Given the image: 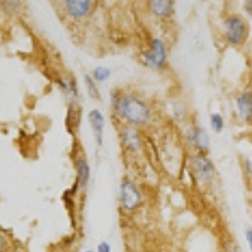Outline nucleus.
I'll use <instances>...</instances> for the list:
<instances>
[{
  "mask_svg": "<svg viewBox=\"0 0 252 252\" xmlns=\"http://www.w3.org/2000/svg\"><path fill=\"white\" fill-rule=\"evenodd\" d=\"M110 112L116 124L145 130L155 120L154 106L138 92L126 89H114L109 98Z\"/></svg>",
  "mask_w": 252,
  "mask_h": 252,
  "instance_id": "1",
  "label": "nucleus"
},
{
  "mask_svg": "<svg viewBox=\"0 0 252 252\" xmlns=\"http://www.w3.org/2000/svg\"><path fill=\"white\" fill-rule=\"evenodd\" d=\"M187 170L193 181L202 187H208L215 182L217 169L213 160L204 153H188Z\"/></svg>",
  "mask_w": 252,
  "mask_h": 252,
  "instance_id": "2",
  "label": "nucleus"
},
{
  "mask_svg": "<svg viewBox=\"0 0 252 252\" xmlns=\"http://www.w3.org/2000/svg\"><path fill=\"white\" fill-rule=\"evenodd\" d=\"M140 62L150 71L161 72L169 64V47L160 37H152L140 56Z\"/></svg>",
  "mask_w": 252,
  "mask_h": 252,
  "instance_id": "3",
  "label": "nucleus"
},
{
  "mask_svg": "<svg viewBox=\"0 0 252 252\" xmlns=\"http://www.w3.org/2000/svg\"><path fill=\"white\" fill-rule=\"evenodd\" d=\"M145 202L143 189L131 177H125L119 184V207L125 215H135Z\"/></svg>",
  "mask_w": 252,
  "mask_h": 252,
  "instance_id": "4",
  "label": "nucleus"
},
{
  "mask_svg": "<svg viewBox=\"0 0 252 252\" xmlns=\"http://www.w3.org/2000/svg\"><path fill=\"white\" fill-rule=\"evenodd\" d=\"M116 134H118V140L121 150L125 155L138 157L145 149L144 130L134 127V126L118 124Z\"/></svg>",
  "mask_w": 252,
  "mask_h": 252,
  "instance_id": "5",
  "label": "nucleus"
},
{
  "mask_svg": "<svg viewBox=\"0 0 252 252\" xmlns=\"http://www.w3.org/2000/svg\"><path fill=\"white\" fill-rule=\"evenodd\" d=\"M183 140L189 153L208 154L211 149V138L208 131L197 121H188L183 126Z\"/></svg>",
  "mask_w": 252,
  "mask_h": 252,
  "instance_id": "6",
  "label": "nucleus"
},
{
  "mask_svg": "<svg viewBox=\"0 0 252 252\" xmlns=\"http://www.w3.org/2000/svg\"><path fill=\"white\" fill-rule=\"evenodd\" d=\"M222 37L228 46H242L249 37V24L241 15H227L222 22Z\"/></svg>",
  "mask_w": 252,
  "mask_h": 252,
  "instance_id": "7",
  "label": "nucleus"
},
{
  "mask_svg": "<svg viewBox=\"0 0 252 252\" xmlns=\"http://www.w3.org/2000/svg\"><path fill=\"white\" fill-rule=\"evenodd\" d=\"M72 163L75 169V184L73 190L76 193H86L92 178V168L87 154L82 148H75L72 154Z\"/></svg>",
  "mask_w": 252,
  "mask_h": 252,
  "instance_id": "8",
  "label": "nucleus"
},
{
  "mask_svg": "<svg viewBox=\"0 0 252 252\" xmlns=\"http://www.w3.org/2000/svg\"><path fill=\"white\" fill-rule=\"evenodd\" d=\"M56 87L62 94L67 103H75L81 101V87L77 78L69 73H63L56 77Z\"/></svg>",
  "mask_w": 252,
  "mask_h": 252,
  "instance_id": "9",
  "label": "nucleus"
},
{
  "mask_svg": "<svg viewBox=\"0 0 252 252\" xmlns=\"http://www.w3.org/2000/svg\"><path fill=\"white\" fill-rule=\"evenodd\" d=\"M87 123L91 129L94 144L102 148L105 144V130H106V116L98 107H92L87 112Z\"/></svg>",
  "mask_w": 252,
  "mask_h": 252,
  "instance_id": "10",
  "label": "nucleus"
},
{
  "mask_svg": "<svg viewBox=\"0 0 252 252\" xmlns=\"http://www.w3.org/2000/svg\"><path fill=\"white\" fill-rule=\"evenodd\" d=\"M63 9L69 19L80 22L91 15L94 0H63Z\"/></svg>",
  "mask_w": 252,
  "mask_h": 252,
  "instance_id": "11",
  "label": "nucleus"
},
{
  "mask_svg": "<svg viewBox=\"0 0 252 252\" xmlns=\"http://www.w3.org/2000/svg\"><path fill=\"white\" fill-rule=\"evenodd\" d=\"M146 5L153 18L163 22L172 19L175 12V0H148Z\"/></svg>",
  "mask_w": 252,
  "mask_h": 252,
  "instance_id": "12",
  "label": "nucleus"
},
{
  "mask_svg": "<svg viewBox=\"0 0 252 252\" xmlns=\"http://www.w3.org/2000/svg\"><path fill=\"white\" fill-rule=\"evenodd\" d=\"M82 115L83 110L80 102L67 103L66 116H64V129H66L67 134L72 138H75L77 135L81 123H82Z\"/></svg>",
  "mask_w": 252,
  "mask_h": 252,
  "instance_id": "13",
  "label": "nucleus"
},
{
  "mask_svg": "<svg viewBox=\"0 0 252 252\" xmlns=\"http://www.w3.org/2000/svg\"><path fill=\"white\" fill-rule=\"evenodd\" d=\"M235 107L241 121L252 124V90H245L236 96Z\"/></svg>",
  "mask_w": 252,
  "mask_h": 252,
  "instance_id": "14",
  "label": "nucleus"
},
{
  "mask_svg": "<svg viewBox=\"0 0 252 252\" xmlns=\"http://www.w3.org/2000/svg\"><path fill=\"white\" fill-rule=\"evenodd\" d=\"M166 110H168V115L169 118L174 121L178 125L184 126L189 121V110L188 105L184 100L179 97H174L172 100L168 101L166 103Z\"/></svg>",
  "mask_w": 252,
  "mask_h": 252,
  "instance_id": "15",
  "label": "nucleus"
},
{
  "mask_svg": "<svg viewBox=\"0 0 252 252\" xmlns=\"http://www.w3.org/2000/svg\"><path fill=\"white\" fill-rule=\"evenodd\" d=\"M83 86L86 90V94L92 101H96V102H100L102 100V94H101V90L98 83L92 78V76L90 73H85L83 75Z\"/></svg>",
  "mask_w": 252,
  "mask_h": 252,
  "instance_id": "16",
  "label": "nucleus"
},
{
  "mask_svg": "<svg viewBox=\"0 0 252 252\" xmlns=\"http://www.w3.org/2000/svg\"><path fill=\"white\" fill-rule=\"evenodd\" d=\"M90 75L92 76V78H94L98 85H101V83L107 82V81L112 77V69L111 67L109 66L98 64V66H94V68L91 69Z\"/></svg>",
  "mask_w": 252,
  "mask_h": 252,
  "instance_id": "17",
  "label": "nucleus"
},
{
  "mask_svg": "<svg viewBox=\"0 0 252 252\" xmlns=\"http://www.w3.org/2000/svg\"><path fill=\"white\" fill-rule=\"evenodd\" d=\"M208 124L209 129L212 130L215 134H220L224 130V126H226L223 115L220 114V112H212V114L209 115Z\"/></svg>",
  "mask_w": 252,
  "mask_h": 252,
  "instance_id": "18",
  "label": "nucleus"
},
{
  "mask_svg": "<svg viewBox=\"0 0 252 252\" xmlns=\"http://www.w3.org/2000/svg\"><path fill=\"white\" fill-rule=\"evenodd\" d=\"M223 251L224 252H242L241 251L240 246H238V244H236L235 241L232 240L227 241L226 244H224Z\"/></svg>",
  "mask_w": 252,
  "mask_h": 252,
  "instance_id": "19",
  "label": "nucleus"
},
{
  "mask_svg": "<svg viewBox=\"0 0 252 252\" xmlns=\"http://www.w3.org/2000/svg\"><path fill=\"white\" fill-rule=\"evenodd\" d=\"M96 252H112L111 245L107 242V241H102L96 247Z\"/></svg>",
  "mask_w": 252,
  "mask_h": 252,
  "instance_id": "20",
  "label": "nucleus"
},
{
  "mask_svg": "<svg viewBox=\"0 0 252 252\" xmlns=\"http://www.w3.org/2000/svg\"><path fill=\"white\" fill-rule=\"evenodd\" d=\"M244 169L247 177L252 178V159H250V158H245Z\"/></svg>",
  "mask_w": 252,
  "mask_h": 252,
  "instance_id": "21",
  "label": "nucleus"
},
{
  "mask_svg": "<svg viewBox=\"0 0 252 252\" xmlns=\"http://www.w3.org/2000/svg\"><path fill=\"white\" fill-rule=\"evenodd\" d=\"M244 10L247 15L252 17V0H245L244 1Z\"/></svg>",
  "mask_w": 252,
  "mask_h": 252,
  "instance_id": "22",
  "label": "nucleus"
},
{
  "mask_svg": "<svg viewBox=\"0 0 252 252\" xmlns=\"http://www.w3.org/2000/svg\"><path fill=\"white\" fill-rule=\"evenodd\" d=\"M245 236H246L247 245H249L250 250H251V251H252V228L246 229V233H245Z\"/></svg>",
  "mask_w": 252,
  "mask_h": 252,
  "instance_id": "23",
  "label": "nucleus"
},
{
  "mask_svg": "<svg viewBox=\"0 0 252 252\" xmlns=\"http://www.w3.org/2000/svg\"><path fill=\"white\" fill-rule=\"evenodd\" d=\"M3 249V237H1V235H0V250Z\"/></svg>",
  "mask_w": 252,
  "mask_h": 252,
  "instance_id": "24",
  "label": "nucleus"
},
{
  "mask_svg": "<svg viewBox=\"0 0 252 252\" xmlns=\"http://www.w3.org/2000/svg\"><path fill=\"white\" fill-rule=\"evenodd\" d=\"M83 252H94V250H85Z\"/></svg>",
  "mask_w": 252,
  "mask_h": 252,
  "instance_id": "25",
  "label": "nucleus"
},
{
  "mask_svg": "<svg viewBox=\"0 0 252 252\" xmlns=\"http://www.w3.org/2000/svg\"><path fill=\"white\" fill-rule=\"evenodd\" d=\"M55 252H62V251H55Z\"/></svg>",
  "mask_w": 252,
  "mask_h": 252,
  "instance_id": "26",
  "label": "nucleus"
}]
</instances>
